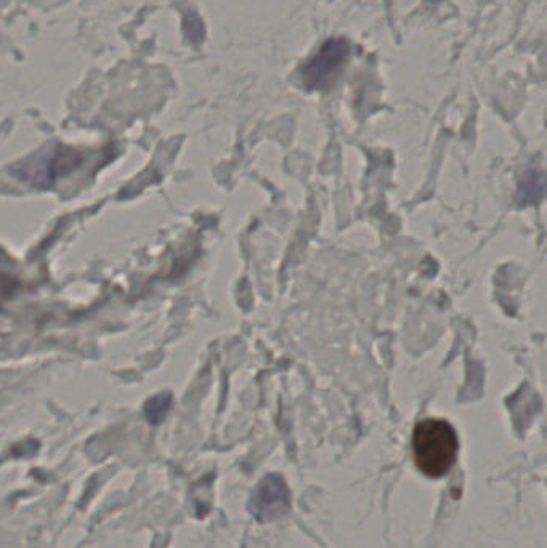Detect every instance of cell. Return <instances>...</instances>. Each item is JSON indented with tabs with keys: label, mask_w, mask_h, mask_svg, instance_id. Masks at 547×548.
Instances as JSON below:
<instances>
[{
	"label": "cell",
	"mask_w": 547,
	"mask_h": 548,
	"mask_svg": "<svg viewBox=\"0 0 547 548\" xmlns=\"http://www.w3.org/2000/svg\"><path fill=\"white\" fill-rule=\"evenodd\" d=\"M413 459L427 478H442L453 468L458 457L459 441L453 425L446 420L427 419L414 427Z\"/></svg>",
	"instance_id": "cell-1"
},
{
	"label": "cell",
	"mask_w": 547,
	"mask_h": 548,
	"mask_svg": "<svg viewBox=\"0 0 547 548\" xmlns=\"http://www.w3.org/2000/svg\"><path fill=\"white\" fill-rule=\"evenodd\" d=\"M81 162V156L71 148L55 146L49 150L36 154L33 158L20 162L13 174L23 182L33 183L34 186L52 185L57 178L68 174Z\"/></svg>",
	"instance_id": "cell-2"
},
{
	"label": "cell",
	"mask_w": 547,
	"mask_h": 548,
	"mask_svg": "<svg viewBox=\"0 0 547 548\" xmlns=\"http://www.w3.org/2000/svg\"><path fill=\"white\" fill-rule=\"evenodd\" d=\"M350 55L349 42L345 39H329L321 45L318 53L300 69V77L310 90L325 89L331 84Z\"/></svg>",
	"instance_id": "cell-3"
},
{
	"label": "cell",
	"mask_w": 547,
	"mask_h": 548,
	"mask_svg": "<svg viewBox=\"0 0 547 548\" xmlns=\"http://www.w3.org/2000/svg\"><path fill=\"white\" fill-rule=\"evenodd\" d=\"M249 510L260 523L281 520L291 512V491L280 475H267L257 484Z\"/></svg>",
	"instance_id": "cell-4"
},
{
	"label": "cell",
	"mask_w": 547,
	"mask_h": 548,
	"mask_svg": "<svg viewBox=\"0 0 547 548\" xmlns=\"http://www.w3.org/2000/svg\"><path fill=\"white\" fill-rule=\"evenodd\" d=\"M171 407L172 396L169 393H159V395L153 396L143 406L146 422L150 425L163 424Z\"/></svg>",
	"instance_id": "cell-5"
}]
</instances>
